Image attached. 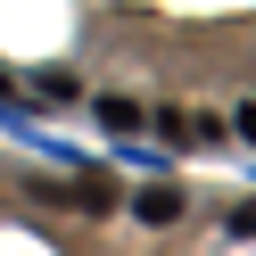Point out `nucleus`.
Wrapping results in <instances>:
<instances>
[{
  "mask_svg": "<svg viewBox=\"0 0 256 256\" xmlns=\"http://www.w3.org/2000/svg\"><path fill=\"white\" fill-rule=\"evenodd\" d=\"M232 240H256V198H248V206H232Z\"/></svg>",
  "mask_w": 256,
  "mask_h": 256,
  "instance_id": "20e7f679",
  "label": "nucleus"
},
{
  "mask_svg": "<svg viewBox=\"0 0 256 256\" xmlns=\"http://www.w3.org/2000/svg\"><path fill=\"white\" fill-rule=\"evenodd\" d=\"M232 124H240V132H248V140H256V108H240V116H232Z\"/></svg>",
  "mask_w": 256,
  "mask_h": 256,
  "instance_id": "39448f33",
  "label": "nucleus"
},
{
  "mask_svg": "<svg viewBox=\"0 0 256 256\" xmlns=\"http://www.w3.org/2000/svg\"><path fill=\"white\" fill-rule=\"evenodd\" d=\"M66 206H83V215H108V206H116V182H108V174H83V182L66 190Z\"/></svg>",
  "mask_w": 256,
  "mask_h": 256,
  "instance_id": "f03ea898",
  "label": "nucleus"
},
{
  "mask_svg": "<svg viewBox=\"0 0 256 256\" xmlns=\"http://www.w3.org/2000/svg\"><path fill=\"white\" fill-rule=\"evenodd\" d=\"M91 116H100V124H108V132H140V124H149V116H140V108H132V100H116V91H108V100H100V108H91Z\"/></svg>",
  "mask_w": 256,
  "mask_h": 256,
  "instance_id": "7ed1b4c3",
  "label": "nucleus"
},
{
  "mask_svg": "<svg viewBox=\"0 0 256 256\" xmlns=\"http://www.w3.org/2000/svg\"><path fill=\"white\" fill-rule=\"evenodd\" d=\"M132 215H140V223H174V215H182V190H174V182H149V190L132 198Z\"/></svg>",
  "mask_w": 256,
  "mask_h": 256,
  "instance_id": "f257e3e1",
  "label": "nucleus"
}]
</instances>
